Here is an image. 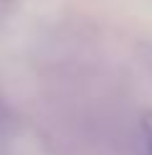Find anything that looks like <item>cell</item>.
Instances as JSON below:
<instances>
[{
    "mask_svg": "<svg viewBox=\"0 0 152 155\" xmlns=\"http://www.w3.org/2000/svg\"><path fill=\"white\" fill-rule=\"evenodd\" d=\"M144 132H147V147H150V153H152V117L144 122Z\"/></svg>",
    "mask_w": 152,
    "mask_h": 155,
    "instance_id": "6da1fadb",
    "label": "cell"
}]
</instances>
